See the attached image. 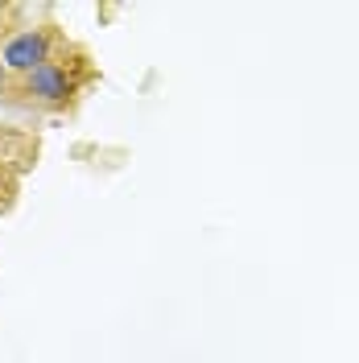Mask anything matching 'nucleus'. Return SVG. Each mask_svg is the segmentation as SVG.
I'll list each match as a JSON object with an SVG mask.
<instances>
[{
  "label": "nucleus",
  "mask_w": 359,
  "mask_h": 363,
  "mask_svg": "<svg viewBox=\"0 0 359 363\" xmlns=\"http://www.w3.org/2000/svg\"><path fill=\"white\" fill-rule=\"evenodd\" d=\"M4 74H9V70H4V67H0V83H4Z\"/></svg>",
  "instance_id": "nucleus-4"
},
{
  "label": "nucleus",
  "mask_w": 359,
  "mask_h": 363,
  "mask_svg": "<svg viewBox=\"0 0 359 363\" xmlns=\"http://www.w3.org/2000/svg\"><path fill=\"white\" fill-rule=\"evenodd\" d=\"M62 45V38L54 33V25H38V29H17L13 38H4L0 45V67L13 74H29V70L54 62V50Z\"/></svg>",
  "instance_id": "nucleus-1"
},
{
  "label": "nucleus",
  "mask_w": 359,
  "mask_h": 363,
  "mask_svg": "<svg viewBox=\"0 0 359 363\" xmlns=\"http://www.w3.org/2000/svg\"><path fill=\"white\" fill-rule=\"evenodd\" d=\"M79 91L83 87L74 79V67L70 62H58V58L25 74V95H33V104H42L50 112H67Z\"/></svg>",
  "instance_id": "nucleus-2"
},
{
  "label": "nucleus",
  "mask_w": 359,
  "mask_h": 363,
  "mask_svg": "<svg viewBox=\"0 0 359 363\" xmlns=\"http://www.w3.org/2000/svg\"><path fill=\"white\" fill-rule=\"evenodd\" d=\"M13 199H17V174L0 161V211H9V206H13Z\"/></svg>",
  "instance_id": "nucleus-3"
}]
</instances>
